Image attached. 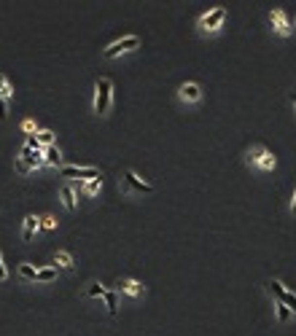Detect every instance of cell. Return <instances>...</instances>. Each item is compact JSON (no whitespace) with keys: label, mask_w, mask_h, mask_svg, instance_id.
<instances>
[{"label":"cell","mask_w":296,"mask_h":336,"mask_svg":"<svg viewBox=\"0 0 296 336\" xmlns=\"http://www.w3.org/2000/svg\"><path fill=\"white\" fill-rule=\"evenodd\" d=\"M22 129H24V132H30V134H33V132H35V121H24V124H22Z\"/></svg>","instance_id":"24"},{"label":"cell","mask_w":296,"mask_h":336,"mask_svg":"<svg viewBox=\"0 0 296 336\" xmlns=\"http://www.w3.org/2000/svg\"><path fill=\"white\" fill-rule=\"evenodd\" d=\"M89 296H92V299H97V296H105V288H103V285H92V288H89Z\"/></svg>","instance_id":"21"},{"label":"cell","mask_w":296,"mask_h":336,"mask_svg":"<svg viewBox=\"0 0 296 336\" xmlns=\"http://www.w3.org/2000/svg\"><path fill=\"white\" fill-rule=\"evenodd\" d=\"M269 288H272V293L280 299V304H285L288 309H294V312H296V296L291 293V290H285V288H283V283L272 280V283H269Z\"/></svg>","instance_id":"3"},{"label":"cell","mask_w":296,"mask_h":336,"mask_svg":"<svg viewBox=\"0 0 296 336\" xmlns=\"http://www.w3.org/2000/svg\"><path fill=\"white\" fill-rule=\"evenodd\" d=\"M54 264L62 267V269H70V267H73V258H70L68 253H54Z\"/></svg>","instance_id":"15"},{"label":"cell","mask_w":296,"mask_h":336,"mask_svg":"<svg viewBox=\"0 0 296 336\" xmlns=\"http://www.w3.org/2000/svg\"><path fill=\"white\" fill-rule=\"evenodd\" d=\"M119 290H124V293H129V296H138L143 288H140V283H135V280H124V283L119 285Z\"/></svg>","instance_id":"14"},{"label":"cell","mask_w":296,"mask_h":336,"mask_svg":"<svg viewBox=\"0 0 296 336\" xmlns=\"http://www.w3.org/2000/svg\"><path fill=\"white\" fill-rule=\"evenodd\" d=\"M43 153H46V156H43V164H49V167H57V164L62 162V156H59V151L54 148V145H46Z\"/></svg>","instance_id":"9"},{"label":"cell","mask_w":296,"mask_h":336,"mask_svg":"<svg viewBox=\"0 0 296 336\" xmlns=\"http://www.w3.org/2000/svg\"><path fill=\"white\" fill-rule=\"evenodd\" d=\"M19 274H22L24 280H35V274H38V269H33V267H30V264H22V267H19Z\"/></svg>","instance_id":"19"},{"label":"cell","mask_w":296,"mask_h":336,"mask_svg":"<svg viewBox=\"0 0 296 336\" xmlns=\"http://www.w3.org/2000/svg\"><path fill=\"white\" fill-rule=\"evenodd\" d=\"M256 162H259V167H264V169H272L275 167V156L269 151H256Z\"/></svg>","instance_id":"10"},{"label":"cell","mask_w":296,"mask_h":336,"mask_svg":"<svg viewBox=\"0 0 296 336\" xmlns=\"http://www.w3.org/2000/svg\"><path fill=\"white\" fill-rule=\"evenodd\" d=\"M110 81L108 78H100L97 81V97H94V113H108V108H110Z\"/></svg>","instance_id":"1"},{"label":"cell","mask_w":296,"mask_h":336,"mask_svg":"<svg viewBox=\"0 0 296 336\" xmlns=\"http://www.w3.org/2000/svg\"><path fill=\"white\" fill-rule=\"evenodd\" d=\"M62 178L92 180V178H100V169H94V167H62Z\"/></svg>","instance_id":"4"},{"label":"cell","mask_w":296,"mask_h":336,"mask_svg":"<svg viewBox=\"0 0 296 336\" xmlns=\"http://www.w3.org/2000/svg\"><path fill=\"white\" fill-rule=\"evenodd\" d=\"M124 180H127V185H129V188H135V191H140V194H151V191H154L151 185H148V183H143V180H140L135 172H124Z\"/></svg>","instance_id":"6"},{"label":"cell","mask_w":296,"mask_h":336,"mask_svg":"<svg viewBox=\"0 0 296 336\" xmlns=\"http://www.w3.org/2000/svg\"><path fill=\"white\" fill-rule=\"evenodd\" d=\"M41 226L43 229H54V226H57V220H54V218H41Z\"/></svg>","instance_id":"23"},{"label":"cell","mask_w":296,"mask_h":336,"mask_svg":"<svg viewBox=\"0 0 296 336\" xmlns=\"http://www.w3.org/2000/svg\"><path fill=\"white\" fill-rule=\"evenodd\" d=\"M100 188H103V178H92L87 183V194H97Z\"/></svg>","instance_id":"20"},{"label":"cell","mask_w":296,"mask_h":336,"mask_svg":"<svg viewBox=\"0 0 296 336\" xmlns=\"http://www.w3.org/2000/svg\"><path fill=\"white\" fill-rule=\"evenodd\" d=\"M294 102H296V94H294Z\"/></svg>","instance_id":"27"},{"label":"cell","mask_w":296,"mask_h":336,"mask_svg":"<svg viewBox=\"0 0 296 336\" xmlns=\"http://www.w3.org/2000/svg\"><path fill=\"white\" fill-rule=\"evenodd\" d=\"M62 202H65V207H68V210H73V207H76V199H73V191H70L68 185L62 188Z\"/></svg>","instance_id":"18"},{"label":"cell","mask_w":296,"mask_h":336,"mask_svg":"<svg viewBox=\"0 0 296 336\" xmlns=\"http://www.w3.org/2000/svg\"><path fill=\"white\" fill-rule=\"evenodd\" d=\"M269 19H272L275 30H278L280 35H288V33H291V27H288V22H285L283 11H272V14H269Z\"/></svg>","instance_id":"8"},{"label":"cell","mask_w":296,"mask_h":336,"mask_svg":"<svg viewBox=\"0 0 296 336\" xmlns=\"http://www.w3.org/2000/svg\"><path fill=\"white\" fill-rule=\"evenodd\" d=\"M54 277H57V269H54V267L38 269V274H35V280H38V283H52Z\"/></svg>","instance_id":"13"},{"label":"cell","mask_w":296,"mask_h":336,"mask_svg":"<svg viewBox=\"0 0 296 336\" xmlns=\"http://www.w3.org/2000/svg\"><path fill=\"white\" fill-rule=\"evenodd\" d=\"M224 19H226V11H224V8H213L210 14H205V17L199 19V27L202 30H215V27H221Z\"/></svg>","instance_id":"5"},{"label":"cell","mask_w":296,"mask_h":336,"mask_svg":"<svg viewBox=\"0 0 296 336\" xmlns=\"http://www.w3.org/2000/svg\"><path fill=\"white\" fill-rule=\"evenodd\" d=\"M288 312H291V309L285 307V304L278 302V320H285V318H288Z\"/></svg>","instance_id":"22"},{"label":"cell","mask_w":296,"mask_h":336,"mask_svg":"<svg viewBox=\"0 0 296 336\" xmlns=\"http://www.w3.org/2000/svg\"><path fill=\"white\" fill-rule=\"evenodd\" d=\"M38 137V143H41V148H46V145H52L54 143V132H49V129H43V132H38L35 134Z\"/></svg>","instance_id":"16"},{"label":"cell","mask_w":296,"mask_h":336,"mask_svg":"<svg viewBox=\"0 0 296 336\" xmlns=\"http://www.w3.org/2000/svg\"><path fill=\"white\" fill-rule=\"evenodd\" d=\"M3 118H6V100L0 97V121H3Z\"/></svg>","instance_id":"25"},{"label":"cell","mask_w":296,"mask_h":336,"mask_svg":"<svg viewBox=\"0 0 296 336\" xmlns=\"http://www.w3.org/2000/svg\"><path fill=\"white\" fill-rule=\"evenodd\" d=\"M180 97L183 100H199V86L197 84H183V86H180Z\"/></svg>","instance_id":"11"},{"label":"cell","mask_w":296,"mask_h":336,"mask_svg":"<svg viewBox=\"0 0 296 336\" xmlns=\"http://www.w3.org/2000/svg\"><path fill=\"white\" fill-rule=\"evenodd\" d=\"M294 210H296V202H294Z\"/></svg>","instance_id":"28"},{"label":"cell","mask_w":296,"mask_h":336,"mask_svg":"<svg viewBox=\"0 0 296 336\" xmlns=\"http://www.w3.org/2000/svg\"><path fill=\"white\" fill-rule=\"evenodd\" d=\"M38 226H41V218H35V215H27V218H24V229H22V239H24V242L33 239V232Z\"/></svg>","instance_id":"7"},{"label":"cell","mask_w":296,"mask_h":336,"mask_svg":"<svg viewBox=\"0 0 296 336\" xmlns=\"http://www.w3.org/2000/svg\"><path fill=\"white\" fill-rule=\"evenodd\" d=\"M138 46H140V41L135 38V35H129V38H122V41H116L113 46L105 49V59H113V57H119V54L129 51V49H138Z\"/></svg>","instance_id":"2"},{"label":"cell","mask_w":296,"mask_h":336,"mask_svg":"<svg viewBox=\"0 0 296 336\" xmlns=\"http://www.w3.org/2000/svg\"><path fill=\"white\" fill-rule=\"evenodd\" d=\"M8 277V272H6V267H3V258H0V283Z\"/></svg>","instance_id":"26"},{"label":"cell","mask_w":296,"mask_h":336,"mask_svg":"<svg viewBox=\"0 0 296 336\" xmlns=\"http://www.w3.org/2000/svg\"><path fill=\"white\" fill-rule=\"evenodd\" d=\"M0 97H3V100L14 97V89H11V84H8L3 76H0Z\"/></svg>","instance_id":"17"},{"label":"cell","mask_w":296,"mask_h":336,"mask_svg":"<svg viewBox=\"0 0 296 336\" xmlns=\"http://www.w3.org/2000/svg\"><path fill=\"white\" fill-rule=\"evenodd\" d=\"M103 299H105V304H108V312L116 315V307H119V293H116V290H105Z\"/></svg>","instance_id":"12"}]
</instances>
